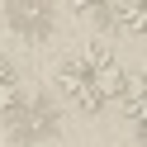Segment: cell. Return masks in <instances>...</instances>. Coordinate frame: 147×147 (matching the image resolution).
I'll return each instance as SVG.
<instances>
[{
  "label": "cell",
  "mask_w": 147,
  "mask_h": 147,
  "mask_svg": "<svg viewBox=\"0 0 147 147\" xmlns=\"http://www.w3.org/2000/svg\"><path fill=\"white\" fill-rule=\"evenodd\" d=\"M5 24L24 43H48L57 33V5L52 0H5Z\"/></svg>",
  "instance_id": "7a4b0ae2"
},
{
  "label": "cell",
  "mask_w": 147,
  "mask_h": 147,
  "mask_svg": "<svg viewBox=\"0 0 147 147\" xmlns=\"http://www.w3.org/2000/svg\"><path fill=\"white\" fill-rule=\"evenodd\" d=\"M105 14H109V24H119V29L128 33V38H142V29H147V0H109Z\"/></svg>",
  "instance_id": "277c9868"
},
{
  "label": "cell",
  "mask_w": 147,
  "mask_h": 147,
  "mask_svg": "<svg viewBox=\"0 0 147 147\" xmlns=\"http://www.w3.org/2000/svg\"><path fill=\"white\" fill-rule=\"evenodd\" d=\"M62 5H67L71 14H105L109 0H62Z\"/></svg>",
  "instance_id": "52a82bcc"
},
{
  "label": "cell",
  "mask_w": 147,
  "mask_h": 147,
  "mask_svg": "<svg viewBox=\"0 0 147 147\" xmlns=\"http://www.w3.org/2000/svg\"><path fill=\"white\" fill-rule=\"evenodd\" d=\"M142 90H147V81H142V71H138V76L123 81V90H119V100H114V105L123 109L128 128H138V138H142Z\"/></svg>",
  "instance_id": "8992f818"
},
{
  "label": "cell",
  "mask_w": 147,
  "mask_h": 147,
  "mask_svg": "<svg viewBox=\"0 0 147 147\" xmlns=\"http://www.w3.org/2000/svg\"><path fill=\"white\" fill-rule=\"evenodd\" d=\"M19 100H24V76H19V67L0 52V123L14 114V105H19Z\"/></svg>",
  "instance_id": "5b68a950"
},
{
  "label": "cell",
  "mask_w": 147,
  "mask_h": 147,
  "mask_svg": "<svg viewBox=\"0 0 147 147\" xmlns=\"http://www.w3.org/2000/svg\"><path fill=\"white\" fill-rule=\"evenodd\" d=\"M128 71L123 62L114 57L109 48H76L71 57H62L57 67V90L62 100H67L71 109H81V114H100V109H109L119 100V90H123Z\"/></svg>",
  "instance_id": "6da1fadb"
},
{
  "label": "cell",
  "mask_w": 147,
  "mask_h": 147,
  "mask_svg": "<svg viewBox=\"0 0 147 147\" xmlns=\"http://www.w3.org/2000/svg\"><path fill=\"white\" fill-rule=\"evenodd\" d=\"M5 123H10V133L19 138V142L52 138L57 133V105H52V95H29V90H24V100L14 105V114L5 119Z\"/></svg>",
  "instance_id": "3957f363"
}]
</instances>
